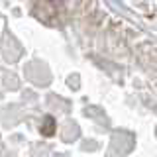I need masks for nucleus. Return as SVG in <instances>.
I'll list each match as a JSON object with an SVG mask.
<instances>
[{"instance_id":"obj_1","label":"nucleus","mask_w":157,"mask_h":157,"mask_svg":"<svg viewBox=\"0 0 157 157\" xmlns=\"http://www.w3.org/2000/svg\"><path fill=\"white\" fill-rule=\"evenodd\" d=\"M41 132L45 136H53V132H55V120H53L51 116L45 118V122H43V126H41Z\"/></svg>"}]
</instances>
